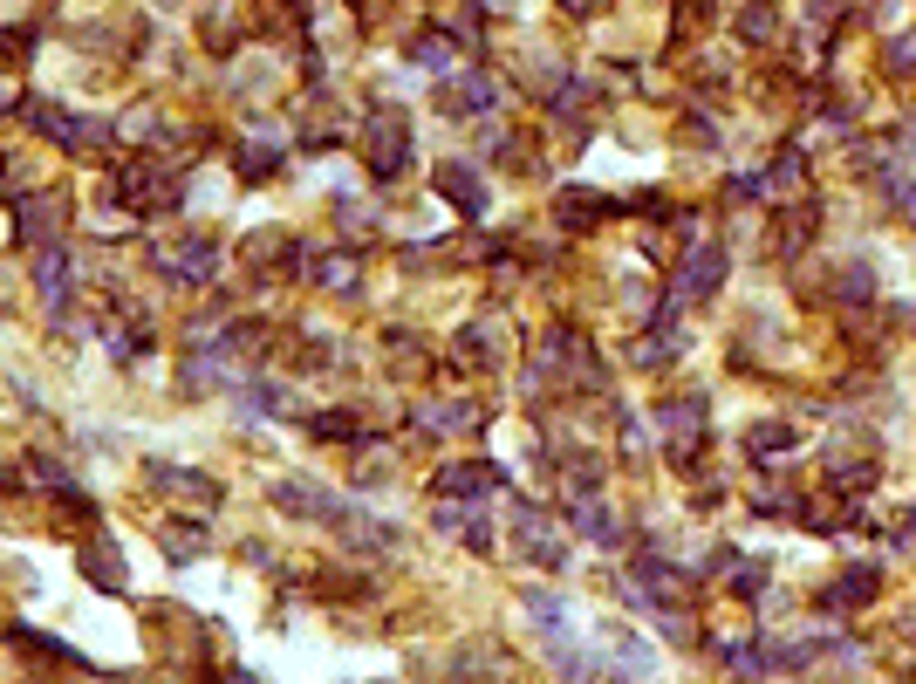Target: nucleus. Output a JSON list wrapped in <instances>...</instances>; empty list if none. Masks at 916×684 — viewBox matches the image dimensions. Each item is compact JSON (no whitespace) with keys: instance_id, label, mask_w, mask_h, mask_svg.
I'll return each mask as SVG.
<instances>
[{"instance_id":"nucleus-13","label":"nucleus","mask_w":916,"mask_h":684,"mask_svg":"<svg viewBox=\"0 0 916 684\" xmlns=\"http://www.w3.org/2000/svg\"><path fill=\"white\" fill-rule=\"evenodd\" d=\"M438 192H445L459 213H480V206H486V178L472 172V165H438Z\"/></svg>"},{"instance_id":"nucleus-33","label":"nucleus","mask_w":916,"mask_h":684,"mask_svg":"<svg viewBox=\"0 0 916 684\" xmlns=\"http://www.w3.org/2000/svg\"><path fill=\"white\" fill-rule=\"evenodd\" d=\"M562 8H568V14H603L609 0H562Z\"/></svg>"},{"instance_id":"nucleus-34","label":"nucleus","mask_w":916,"mask_h":684,"mask_svg":"<svg viewBox=\"0 0 916 684\" xmlns=\"http://www.w3.org/2000/svg\"><path fill=\"white\" fill-rule=\"evenodd\" d=\"M909 636H916V616H909Z\"/></svg>"},{"instance_id":"nucleus-18","label":"nucleus","mask_w":916,"mask_h":684,"mask_svg":"<svg viewBox=\"0 0 916 684\" xmlns=\"http://www.w3.org/2000/svg\"><path fill=\"white\" fill-rule=\"evenodd\" d=\"M575 528H581L588 541H616V513L595 500V493H575Z\"/></svg>"},{"instance_id":"nucleus-26","label":"nucleus","mask_w":916,"mask_h":684,"mask_svg":"<svg viewBox=\"0 0 916 684\" xmlns=\"http://www.w3.org/2000/svg\"><path fill=\"white\" fill-rule=\"evenodd\" d=\"M315 280H322V288H356V254H322Z\"/></svg>"},{"instance_id":"nucleus-31","label":"nucleus","mask_w":916,"mask_h":684,"mask_svg":"<svg viewBox=\"0 0 916 684\" xmlns=\"http://www.w3.org/2000/svg\"><path fill=\"white\" fill-rule=\"evenodd\" d=\"M889 69H896V75H916V34H903V42H889Z\"/></svg>"},{"instance_id":"nucleus-21","label":"nucleus","mask_w":916,"mask_h":684,"mask_svg":"<svg viewBox=\"0 0 916 684\" xmlns=\"http://www.w3.org/2000/svg\"><path fill=\"white\" fill-rule=\"evenodd\" d=\"M745 446L760 452V459H780V452H793V446H801V431H793V425H780V418H773V425H760V431H752Z\"/></svg>"},{"instance_id":"nucleus-28","label":"nucleus","mask_w":916,"mask_h":684,"mask_svg":"<svg viewBox=\"0 0 916 684\" xmlns=\"http://www.w3.org/2000/svg\"><path fill=\"white\" fill-rule=\"evenodd\" d=\"M411 62H424V69H452V42H445V34H418V42H411Z\"/></svg>"},{"instance_id":"nucleus-20","label":"nucleus","mask_w":916,"mask_h":684,"mask_svg":"<svg viewBox=\"0 0 916 684\" xmlns=\"http://www.w3.org/2000/svg\"><path fill=\"white\" fill-rule=\"evenodd\" d=\"M34 280H42L49 308L62 315V302H69V261H62V254H42V261H34Z\"/></svg>"},{"instance_id":"nucleus-14","label":"nucleus","mask_w":916,"mask_h":684,"mask_svg":"<svg viewBox=\"0 0 916 684\" xmlns=\"http://www.w3.org/2000/svg\"><path fill=\"white\" fill-rule=\"evenodd\" d=\"M875 582H883V569H875V561H855V569L827 589V602L834 610H862V602H875Z\"/></svg>"},{"instance_id":"nucleus-17","label":"nucleus","mask_w":916,"mask_h":684,"mask_svg":"<svg viewBox=\"0 0 916 684\" xmlns=\"http://www.w3.org/2000/svg\"><path fill=\"white\" fill-rule=\"evenodd\" d=\"M677 349H685V336H677V321H670V329H657V336H644V343H629V364L657 370V364H670Z\"/></svg>"},{"instance_id":"nucleus-15","label":"nucleus","mask_w":916,"mask_h":684,"mask_svg":"<svg viewBox=\"0 0 916 684\" xmlns=\"http://www.w3.org/2000/svg\"><path fill=\"white\" fill-rule=\"evenodd\" d=\"M151 479H157V487H165V493H178V500H192V507H213V500H219V487H213V479H206V472H178V466H151Z\"/></svg>"},{"instance_id":"nucleus-24","label":"nucleus","mask_w":916,"mask_h":684,"mask_svg":"<svg viewBox=\"0 0 916 684\" xmlns=\"http://www.w3.org/2000/svg\"><path fill=\"white\" fill-rule=\"evenodd\" d=\"M868 295H875V274H868V261H848V267H842V302H848V308H862Z\"/></svg>"},{"instance_id":"nucleus-9","label":"nucleus","mask_w":916,"mask_h":684,"mask_svg":"<svg viewBox=\"0 0 916 684\" xmlns=\"http://www.w3.org/2000/svg\"><path fill=\"white\" fill-rule=\"evenodd\" d=\"M814 233H821V206H814V198H801V206H793V213L780 220L773 254H780V261H801V254L814 247Z\"/></svg>"},{"instance_id":"nucleus-19","label":"nucleus","mask_w":916,"mask_h":684,"mask_svg":"<svg viewBox=\"0 0 916 684\" xmlns=\"http://www.w3.org/2000/svg\"><path fill=\"white\" fill-rule=\"evenodd\" d=\"M603 213H609V198H603V192H562V226L581 233V226H595Z\"/></svg>"},{"instance_id":"nucleus-23","label":"nucleus","mask_w":916,"mask_h":684,"mask_svg":"<svg viewBox=\"0 0 916 684\" xmlns=\"http://www.w3.org/2000/svg\"><path fill=\"white\" fill-rule=\"evenodd\" d=\"M527 616H534L541 630H554V636H568V610H562L547 589H527Z\"/></svg>"},{"instance_id":"nucleus-29","label":"nucleus","mask_w":916,"mask_h":684,"mask_svg":"<svg viewBox=\"0 0 916 684\" xmlns=\"http://www.w3.org/2000/svg\"><path fill=\"white\" fill-rule=\"evenodd\" d=\"M760 589H766V569H760V561H732V595H745V602H752Z\"/></svg>"},{"instance_id":"nucleus-22","label":"nucleus","mask_w":916,"mask_h":684,"mask_svg":"<svg viewBox=\"0 0 916 684\" xmlns=\"http://www.w3.org/2000/svg\"><path fill=\"white\" fill-rule=\"evenodd\" d=\"M233 165H240V178H274V172H281V151H274V144H247V151H233Z\"/></svg>"},{"instance_id":"nucleus-8","label":"nucleus","mask_w":916,"mask_h":684,"mask_svg":"<svg viewBox=\"0 0 916 684\" xmlns=\"http://www.w3.org/2000/svg\"><path fill=\"white\" fill-rule=\"evenodd\" d=\"M124 198H131L137 213H165L172 198H178V178L157 172V165H131V172H124Z\"/></svg>"},{"instance_id":"nucleus-11","label":"nucleus","mask_w":916,"mask_h":684,"mask_svg":"<svg viewBox=\"0 0 916 684\" xmlns=\"http://www.w3.org/2000/svg\"><path fill=\"white\" fill-rule=\"evenodd\" d=\"M486 487H500V466H486V459H472V466H445V472H438V493H445V500H480Z\"/></svg>"},{"instance_id":"nucleus-10","label":"nucleus","mask_w":916,"mask_h":684,"mask_svg":"<svg viewBox=\"0 0 916 684\" xmlns=\"http://www.w3.org/2000/svg\"><path fill=\"white\" fill-rule=\"evenodd\" d=\"M75 569H83V575H90L96 589H110V595L124 589V561H116V541H103V534L75 548Z\"/></svg>"},{"instance_id":"nucleus-6","label":"nucleus","mask_w":916,"mask_h":684,"mask_svg":"<svg viewBox=\"0 0 916 684\" xmlns=\"http://www.w3.org/2000/svg\"><path fill=\"white\" fill-rule=\"evenodd\" d=\"M493 103H500V83H493L486 69H465V75H452V83H445V110H452V116H486Z\"/></svg>"},{"instance_id":"nucleus-25","label":"nucleus","mask_w":916,"mask_h":684,"mask_svg":"<svg viewBox=\"0 0 916 684\" xmlns=\"http://www.w3.org/2000/svg\"><path fill=\"white\" fill-rule=\"evenodd\" d=\"M55 226H62V213H55V198H34V206L21 213V233H28V239H49Z\"/></svg>"},{"instance_id":"nucleus-3","label":"nucleus","mask_w":916,"mask_h":684,"mask_svg":"<svg viewBox=\"0 0 916 684\" xmlns=\"http://www.w3.org/2000/svg\"><path fill=\"white\" fill-rule=\"evenodd\" d=\"M719 280H725V254L719 247H691L685 274H677V288H670V308L677 302H711V295H719Z\"/></svg>"},{"instance_id":"nucleus-7","label":"nucleus","mask_w":916,"mask_h":684,"mask_svg":"<svg viewBox=\"0 0 916 684\" xmlns=\"http://www.w3.org/2000/svg\"><path fill=\"white\" fill-rule=\"evenodd\" d=\"M213 267H219V247H213L206 233H192V239H178V247H165V274H172V280H192V288H198V280H213Z\"/></svg>"},{"instance_id":"nucleus-30","label":"nucleus","mask_w":916,"mask_h":684,"mask_svg":"<svg viewBox=\"0 0 916 684\" xmlns=\"http://www.w3.org/2000/svg\"><path fill=\"white\" fill-rule=\"evenodd\" d=\"M315 431H322V438H349V446H356V438H363V431H356V418H349V411H322V418H315Z\"/></svg>"},{"instance_id":"nucleus-2","label":"nucleus","mask_w":916,"mask_h":684,"mask_svg":"<svg viewBox=\"0 0 916 684\" xmlns=\"http://www.w3.org/2000/svg\"><path fill=\"white\" fill-rule=\"evenodd\" d=\"M513 548L534 554L541 569H562V561H568V548L554 541V520H547L541 507H527V500H513Z\"/></svg>"},{"instance_id":"nucleus-1","label":"nucleus","mask_w":916,"mask_h":684,"mask_svg":"<svg viewBox=\"0 0 916 684\" xmlns=\"http://www.w3.org/2000/svg\"><path fill=\"white\" fill-rule=\"evenodd\" d=\"M363 157H370L377 178H397V172L411 165V124H404L397 110H377L370 131H363Z\"/></svg>"},{"instance_id":"nucleus-16","label":"nucleus","mask_w":916,"mask_h":684,"mask_svg":"<svg viewBox=\"0 0 916 684\" xmlns=\"http://www.w3.org/2000/svg\"><path fill=\"white\" fill-rule=\"evenodd\" d=\"M438 528H445V534H465V548H480V554L493 548V534H486V520L472 513V507H452V500H445V507H438Z\"/></svg>"},{"instance_id":"nucleus-5","label":"nucleus","mask_w":916,"mask_h":684,"mask_svg":"<svg viewBox=\"0 0 916 684\" xmlns=\"http://www.w3.org/2000/svg\"><path fill=\"white\" fill-rule=\"evenodd\" d=\"M274 507L281 513H301V520H342V500L308 487V479H274Z\"/></svg>"},{"instance_id":"nucleus-12","label":"nucleus","mask_w":916,"mask_h":684,"mask_svg":"<svg viewBox=\"0 0 916 684\" xmlns=\"http://www.w3.org/2000/svg\"><path fill=\"white\" fill-rule=\"evenodd\" d=\"M28 124L42 131V137H55V144H69V151L90 137V124H83V116H69V110H55V103H42V96L28 103Z\"/></svg>"},{"instance_id":"nucleus-27","label":"nucleus","mask_w":916,"mask_h":684,"mask_svg":"<svg viewBox=\"0 0 916 684\" xmlns=\"http://www.w3.org/2000/svg\"><path fill=\"white\" fill-rule=\"evenodd\" d=\"M198 548H206V528H198V520H185V528L165 534V554H172V561H192Z\"/></svg>"},{"instance_id":"nucleus-32","label":"nucleus","mask_w":916,"mask_h":684,"mask_svg":"<svg viewBox=\"0 0 916 684\" xmlns=\"http://www.w3.org/2000/svg\"><path fill=\"white\" fill-rule=\"evenodd\" d=\"M745 34H752V42H766V34H773V14L766 8H745V21H739Z\"/></svg>"},{"instance_id":"nucleus-4","label":"nucleus","mask_w":916,"mask_h":684,"mask_svg":"<svg viewBox=\"0 0 916 684\" xmlns=\"http://www.w3.org/2000/svg\"><path fill=\"white\" fill-rule=\"evenodd\" d=\"M657 418H663V446H670L677 459H691L698 438H704V397H670Z\"/></svg>"}]
</instances>
